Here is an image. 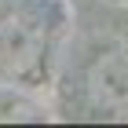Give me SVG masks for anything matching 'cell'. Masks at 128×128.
Here are the masks:
<instances>
[{
    "mask_svg": "<svg viewBox=\"0 0 128 128\" xmlns=\"http://www.w3.org/2000/svg\"><path fill=\"white\" fill-rule=\"evenodd\" d=\"M44 106L26 95V88H0V121H40Z\"/></svg>",
    "mask_w": 128,
    "mask_h": 128,
    "instance_id": "obj_3",
    "label": "cell"
},
{
    "mask_svg": "<svg viewBox=\"0 0 128 128\" xmlns=\"http://www.w3.org/2000/svg\"><path fill=\"white\" fill-rule=\"evenodd\" d=\"M66 18L62 0H15L0 11V84H48Z\"/></svg>",
    "mask_w": 128,
    "mask_h": 128,
    "instance_id": "obj_1",
    "label": "cell"
},
{
    "mask_svg": "<svg viewBox=\"0 0 128 128\" xmlns=\"http://www.w3.org/2000/svg\"><path fill=\"white\" fill-rule=\"evenodd\" d=\"M84 99L92 110H128V55L99 51L84 70Z\"/></svg>",
    "mask_w": 128,
    "mask_h": 128,
    "instance_id": "obj_2",
    "label": "cell"
}]
</instances>
